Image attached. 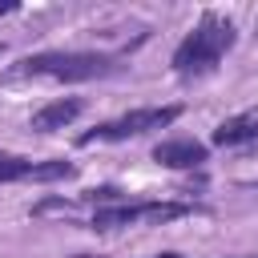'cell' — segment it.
<instances>
[{"label":"cell","instance_id":"obj_1","mask_svg":"<svg viewBox=\"0 0 258 258\" xmlns=\"http://www.w3.org/2000/svg\"><path fill=\"white\" fill-rule=\"evenodd\" d=\"M234 44H238L234 20L210 8V12H202L198 28L173 48V60H169V64H173L177 77H206V73L218 69V60H222Z\"/></svg>","mask_w":258,"mask_h":258},{"label":"cell","instance_id":"obj_2","mask_svg":"<svg viewBox=\"0 0 258 258\" xmlns=\"http://www.w3.org/2000/svg\"><path fill=\"white\" fill-rule=\"evenodd\" d=\"M125 64L117 52H77V48H52V52H32L24 56L12 73L16 77H48V81H64V85H81V81H105L117 77Z\"/></svg>","mask_w":258,"mask_h":258},{"label":"cell","instance_id":"obj_3","mask_svg":"<svg viewBox=\"0 0 258 258\" xmlns=\"http://www.w3.org/2000/svg\"><path fill=\"white\" fill-rule=\"evenodd\" d=\"M202 214V206L189 202H121V206H101L93 210V230H121V226H161V222H177V218H194Z\"/></svg>","mask_w":258,"mask_h":258},{"label":"cell","instance_id":"obj_4","mask_svg":"<svg viewBox=\"0 0 258 258\" xmlns=\"http://www.w3.org/2000/svg\"><path fill=\"white\" fill-rule=\"evenodd\" d=\"M181 117V105H149V109H129L89 133H81V145H97V141H125V137H141L149 129H165Z\"/></svg>","mask_w":258,"mask_h":258},{"label":"cell","instance_id":"obj_5","mask_svg":"<svg viewBox=\"0 0 258 258\" xmlns=\"http://www.w3.org/2000/svg\"><path fill=\"white\" fill-rule=\"evenodd\" d=\"M77 165L64 161V157H52V161H32V157H8L0 153V185L8 181H60V177H73Z\"/></svg>","mask_w":258,"mask_h":258},{"label":"cell","instance_id":"obj_6","mask_svg":"<svg viewBox=\"0 0 258 258\" xmlns=\"http://www.w3.org/2000/svg\"><path fill=\"white\" fill-rule=\"evenodd\" d=\"M153 161L165 165V169H198L210 161V149L194 137H173V141H161L153 149Z\"/></svg>","mask_w":258,"mask_h":258},{"label":"cell","instance_id":"obj_7","mask_svg":"<svg viewBox=\"0 0 258 258\" xmlns=\"http://www.w3.org/2000/svg\"><path fill=\"white\" fill-rule=\"evenodd\" d=\"M81 113H85V101L81 97H56V101H48V105H40L32 113V129L36 133H56L64 125H73Z\"/></svg>","mask_w":258,"mask_h":258},{"label":"cell","instance_id":"obj_8","mask_svg":"<svg viewBox=\"0 0 258 258\" xmlns=\"http://www.w3.org/2000/svg\"><path fill=\"white\" fill-rule=\"evenodd\" d=\"M246 141H258V113L226 117L214 129V145H222V149H234V145H246Z\"/></svg>","mask_w":258,"mask_h":258},{"label":"cell","instance_id":"obj_9","mask_svg":"<svg viewBox=\"0 0 258 258\" xmlns=\"http://www.w3.org/2000/svg\"><path fill=\"white\" fill-rule=\"evenodd\" d=\"M81 202H89V206H121L125 202V194L121 189H113V185H101V189H89V194H81Z\"/></svg>","mask_w":258,"mask_h":258},{"label":"cell","instance_id":"obj_10","mask_svg":"<svg viewBox=\"0 0 258 258\" xmlns=\"http://www.w3.org/2000/svg\"><path fill=\"white\" fill-rule=\"evenodd\" d=\"M8 12H16V0H0V16H8Z\"/></svg>","mask_w":258,"mask_h":258},{"label":"cell","instance_id":"obj_11","mask_svg":"<svg viewBox=\"0 0 258 258\" xmlns=\"http://www.w3.org/2000/svg\"><path fill=\"white\" fill-rule=\"evenodd\" d=\"M153 258H181V254H153Z\"/></svg>","mask_w":258,"mask_h":258},{"label":"cell","instance_id":"obj_12","mask_svg":"<svg viewBox=\"0 0 258 258\" xmlns=\"http://www.w3.org/2000/svg\"><path fill=\"white\" fill-rule=\"evenodd\" d=\"M250 258H258V254H250Z\"/></svg>","mask_w":258,"mask_h":258}]
</instances>
